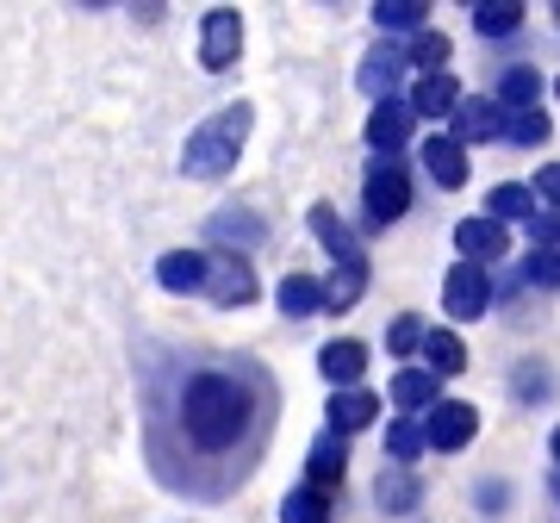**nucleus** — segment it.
<instances>
[{
  "mask_svg": "<svg viewBox=\"0 0 560 523\" xmlns=\"http://www.w3.org/2000/svg\"><path fill=\"white\" fill-rule=\"evenodd\" d=\"M318 368H324V381H330V386H342V393H349V386L368 374V342H355V337L324 342V349H318Z\"/></svg>",
  "mask_w": 560,
  "mask_h": 523,
  "instance_id": "11",
  "label": "nucleus"
},
{
  "mask_svg": "<svg viewBox=\"0 0 560 523\" xmlns=\"http://www.w3.org/2000/svg\"><path fill=\"white\" fill-rule=\"evenodd\" d=\"M393 405H405V411H430V405H436V374L405 368L399 381H393Z\"/></svg>",
  "mask_w": 560,
  "mask_h": 523,
  "instance_id": "22",
  "label": "nucleus"
},
{
  "mask_svg": "<svg viewBox=\"0 0 560 523\" xmlns=\"http://www.w3.org/2000/svg\"><path fill=\"white\" fill-rule=\"evenodd\" d=\"M504 131H511V138L517 143H529V150H536V143H548V131H555V125H548V113H517V119H504Z\"/></svg>",
  "mask_w": 560,
  "mask_h": 523,
  "instance_id": "31",
  "label": "nucleus"
},
{
  "mask_svg": "<svg viewBox=\"0 0 560 523\" xmlns=\"http://www.w3.org/2000/svg\"><path fill=\"white\" fill-rule=\"evenodd\" d=\"M386 449H393V462H418L423 430H418V423H393V430H386Z\"/></svg>",
  "mask_w": 560,
  "mask_h": 523,
  "instance_id": "33",
  "label": "nucleus"
},
{
  "mask_svg": "<svg viewBox=\"0 0 560 523\" xmlns=\"http://www.w3.org/2000/svg\"><path fill=\"white\" fill-rule=\"evenodd\" d=\"M474 25H480L486 38H504V32L523 25V7L517 0H480V7H474Z\"/></svg>",
  "mask_w": 560,
  "mask_h": 523,
  "instance_id": "26",
  "label": "nucleus"
},
{
  "mask_svg": "<svg viewBox=\"0 0 560 523\" xmlns=\"http://www.w3.org/2000/svg\"><path fill=\"white\" fill-rule=\"evenodd\" d=\"M275 300H280L287 318H312V312H324V281H312V275H287Z\"/></svg>",
  "mask_w": 560,
  "mask_h": 523,
  "instance_id": "19",
  "label": "nucleus"
},
{
  "mask_svg": "<svg viewBox=\"0 0 560 523\" xmlns=\"http://www.w3.org/2000/svg\"><path fill=\"white\" fill-rule=\"evenodd\" d=\"M442 300L455 318H486V305H492V275L474 268V262H455L448 268V287H442Z\"/></svg>",
  "mask_w": 560,
  "mask_h": 523,
  "instance_id": "7",
  "label": "nucleus"
},
{
  "mask_svg": "<svg viewBox=\"0 0 560 523\" xmlns=\"http://www.w3.org/2000/svg\"><path fill=\"white\" fill-rule=\"evenodd\" d=\"M212 305H249L256 300V268L243 256H206V287H200Z\"/></svg>",
  "mask_w": 560,
  "mask_h": 523,
  "instance_id": "5",
  "label": "nucleus"
},
{
  "mask_svg": "<svg viewBox=\"0 0 560 523\" xmlns=\"http://www.w3.org/2000/svg\"><path fill=\"white\" fill-rule=\"evenodd\" d=\"M361 206H368V224H374V231H386L393 219L411 212V182H405V168L393 156L368 168V182H361Z\"/></svg>",
  "mask_w": 560,
  "mask_h": 523,
  "instance_id": "3",
  "label": "nucleus"
},
{
  "mask_svg": "<svg viewBox=\"0 0 560 523\" xmlns=\"http://www.w3.org/2000/svg\"><path fill=\"white\" fill-rule=\"evenodd\" d=\"M523 281L529 287H560V249H529V256H523Z\"/></svg>",
  "mask_w": 560,
  "mask_h": 523,
  "instance_id": "29",
  "label": "nucleus"
},
{
  "mask_svg": "<svg viewBox=\"0 0 560 523\" xmlns=\"http://www.w3.org/2000/svg\"><path fill=\"white\" fill-rule=\"evenodd\" d=\"M361 293H368V268H337V275L324 281V312H349Z\"/></svg>",
  "mask_w": 560,
  "mask_h": 523,
  "instance_id": "25",
  "label": "nucleus"
},
{
  "mask_svg": "<svg viewBox=\"0 0 560 523\" xmlns=\"http://www.w3.org/2000/svg\"><path fill=\"white\" fill-rule=\"evenodd\" d=\"M386 342H393V356H411V349H418V342H423V324H418V318H399V324H393V337H386Z\"/></svg>",
  "mask_w": 560,
  "mask_h": 523,
  "instance_id": "34",
  "label": "nucleus"
},
{
  "mask_svg": "<svg viewBox=\"0 0 560 523\" xmlns=\"http://www.w3.org/2000/svg\"><path fill=\"white\" fill-rule=\"evenodd\" d=\"M243 138H249V106H224L219 119H206L194 138H187V150H180V168L187 175H200V182H219L224 168L237 162Z\"/></svg>",
  "mask_w": 560,
  "mask_h": 523,
  "instance_id": "2",
  "label": "nucleus"
},
{
  "mask_svg": "<svg viewBox=\"0 0 560 523\" xmlns=\"http://www.w3.org/2000/svg\"><path fill=\"white\" fill-rule=\"evenodd\" d=\"M555 499H560V474H555Z\"/></svg>",
  "mask_w": 560,
  "mask_h": 523,
  "instance_id": "38",
  "label": "nucleus"
},
{
  "mask_svg": "<svg viewBox=\"0 0 560 523\" xmlns=\"http://www.w3.org/2000/svg\"><path fill=\"white\" fill-rule=\"evenodd\" d=\"M374 492H381V504L386 511H411V504H418V480H411V474H405V467H386L381 474V486H374Z\"/></svg>",
  "mask_w": 560,
  "mask_h": 523,
  "instance_id": "28",
  "label": "nucleus"
},
{
  "mask_svg": "<svg viewBox=\"0 0 560 523\" xmlns=\"http://www.w3.org/2000/svg\"><path fill=\"white\" fill-rule=\"evenodd\" d=\"M405 75V57L393 50V44H381V50H368L361 57V88L374 94V101H393V81Z\"/></svg>",
  "mask_w": 560,
  "mask_h": 523,
  "instance_id": "17",
  "label": "nucleus"
},
{
  "mask_svg": "<svg viewBox=\"0 0 560 523\" xmlns=\"http://www.w3.org/2000/svg\"><path fill=\"white\" fill-rule=\"evenodd\" d=\"M418 162L430 168V182H436V187H460V182H467V150H460L455 138H430Z\"/></svg>",
  "mask_w": 560,
  "mask_h": 523,
  "instance_id": "15",
  "label": "nucleus"
},
{
  "mask_svg": "<svg viewBox=\"0 0 560 523\" xmlns=\"http://www.w3.org/2000/svg\"><path fill=\"white\" fill-rule=\"evenodd\" d=\"M405 62H423L430 75H442V62H448V38L442 32H418V44H411V57Z\"/></svg>",
  "mask_w": 560,
  "mask_h": 523,
  "instance_id": "32",
  "label": "nucleus"
},
{
  "mask_svg": "<svg viewBox=\"0 0 560 523\" xmlns=\"http://www.w3.org/2000/svg\"><path fill=\"white\" fill-rule=\"evenodd\" d=\"M536 237L541 249H560V219H536Z\"/></svg>",
  "mask_w": 560,
  "mask_h": 523,
  "instance_id": "36",
  "label": "nucleus"
},
{
  "mask_svg": "<svg viewBox=\"0 0 560 523\" xmlns=\"http://www.w3.org/2000/svg\"><path fill=\"white\" fill-rule=\"evenodd\" d=\"M156 281L168 287V293H200L206 287V256L200 249H168V256L156 262Z\"/></svg>",
  "mask_w": 560,
  "mask_h": 523,
  "instance_id": "14",
  "label": "nucleus"
},
{
  "mask_svg": "<svg viewBox=\"0 0 560 523\" xmlns=\"http://www.w3.org/2000/svg\"><path fill=\"white\" fill-rule=\"evenodd\" d=\"M455 106H460V88H455V75L442 69V75L418 81V94H411V119H448Z\"/></svg>",
  "mask_w": 560,
  "mask_h": 523,
  "instance_id": "13",
  "label": "nucleus"
},
{
  "mask_svg": "<svg viewBox=\"0 0 560 523\" xmlns=\"http://www.w3.org/2000/svg\"><path fill=\"white\" fill-rule=\"evenodd\" d=\"M455 249L474 262V268H486V262H499L504 249H511V237H504L499 219H460L455 224Z\"/></svg>",
  "mask_w": 560,
  "mask_h": 523,
  "instance_id": "9",
  "label": "nucleus"
},
{
  "mask_svg": "<svg viewBox=\"0 0 560 523\" xmlns=\"http://www.w3.org/2000/svg\"><path fill=\"white\" fill-rule=\"evenodd\" d=\"M555 94H560V88H555Z\"/></svg>",
  "mask_w": 560,
  "mask_h": 523,
  "instance_id": "40",
  "label": "nucleus"
},
{
  "mask_svg": "<svg viewBox=\"0 0 560 523\" xmlns=\"http://www.w3.org/2000/svg\"><path fill=\"white\" fill-rule=\"evenodd\" d=\"M555 13H560V7H555Z\"/></svg>",
  "mask_w": 560,
  "mask_h": 523,
  "instance_id": "39",
  "label": "nucleus"
},
{
  "mask_svg": "<svg viewBox=\"0 0 560 523\" xmlns=\"http://www.w3.org/2000/svg\"><path fill=\"white\" fill-rule=\"evenodd\" d=\"M555 462H560V430H555Z\"/></svg>",
  "mask_w": 560,
  "mask_h": 523,
  "instance_id": "37",
  "label": "nucleus"
},
{
  "mask_svg": "<svg viewBox=\"0 0 560 523\" xmlns=\"http://www.w3.org/2000/svg\"><path fill=\"white\" fill-rule=\"evenodd\" d=\"M423 0H381L374 7V20H381V32H423Z\"/></svg>",
  "mask_w": 560,
  "mask_h": 523,
  "instance_id": "27",
  "label": "nucleus"
},
{
  "mask_svg": "<svg viewBox=\"0 0 560 523\" xmlns=\"http://www.w3.org/2000/svg\"><path fill=\"white\" fill-rule=\"evenodd\" d=\"M280 523H330V499L318 486H300V492L280 499Z\"/></svg>",
  "mask_w": 560,
  "mask_h": 523,
  "instance_id": "23",
  "label": "nucleus"
},
{
  "mask_svg": "<svg viewBox=\"0 0 560 523\" xmlns=\"http://www.w3.org/2000/svg\"><path fill=\"white\" fill-rule=\"evenodd\" d=\"M474 430H480V411L467 399H436L423 418V449H467Z\"/></svg>",
  "mask_w": 560,
  "mask_h": 523,
  "instance_id": "4",
  "label": "nucleus"
},
{
  "mask_svg": "<svg viewBox=\"0 0 560 523\" xmlns=\"http://www.w3.org/2000/svg\"><path fill=\"white\" fill-rule=\"evenodd\" d=\"M486 212H492L499 224H511V219H536V194H529V187H517V182H504V187H492Z\"/></svg>",
  "mask_w": 560,
  "mask_h": 523,
  "instance_id": "24",
  "label": "nucleus"
},
{
  "mask_svg": "<svg viewBox=\"0 0 560 523\" xmlns=\"http://www.w3.org/2000/svg\"><path fill=\"white\" fill-rule=\"evenodd\" d=\"M405 138H411V101H374V113H368V143L393 156Z\"/></svg>",
  "mask_w": 560,
  "mask_h": 523,
  "instance_id": "12",
  "label": "nucleus"
},
{
  "mask_svg": "<svg viewBox=\"0 0 560 523\" xmlns=\"http://www.w3.org/2000/svg\"><path fill=\"white\" fill-rule=\"evenodd\" d=\"M423 362H430V374H460L467 368V342L455 330H423Z\"/></svg>",
  "mask_w": 560,
  "mask_h": 523,
  "instance_id": "20",
  "label": "nucleus"
},
{
  "mask_svg": "<svg viewBox=\"0 0 560 523\" xmlns=\"http://www.w3.org/2000/svg\"><path fill=\"white\" fill-rule=\"evenodd\" d=\"M499 106L536 113V106H541V75H536V69H504V81H499Z\"/></svg>",
  "mask_w": 560,
  "mask_h": 523,
  "instance_id": "21",
  "label": "nucleus"
},
{
  "mask_svg": "<svg viewBox=\"0 0 560 523\" xmlns=\"http://www.w3.org/2000/svg\"><path fill=\"white\" fill-rule=\"evenodd\" d=\"M243 50V20H237V7H212L206 13V32H200V62L219 75V69H231Z\"/></svg>",
  "mask_w": 560,
  "mask_h": 523,
  "instance_id": "6",
  "label": "nucleus"
},
{
  "mask_svg": "<svg viewBox=\"0 0 560 523\" xmlns=\"http://www.w3.org/2000/svg\"><path fill=\"white\" fill-rule=\"evenodd\" d=\"M342 467H349V449H342V437L337 430H324L318 443H312V455H305V474H312V486H337L342 480Z\"/></svg>",
  "mask_w": 560,
  "mask_h": 523,
  "instance_id": "18",
  "label": "nucleus"
},
{
  "mask_svg": "<svg viewBox=\"0 0 560 523\" xmlns=\"http://www.w3.org/2000/svg\"><path fill=\"white\" fill-rule=\"evenodd\" d=\"M455 119V143H492L504 138V106L486 101V94H460V106L448 113Z\"/></svg>",
  "mask_w": 560,
  "mask_h": 523,
  "instance_id": "8",
  "label": "nucleus"
},
{
  "mask_svg": "<svg viewBox=\"0 0 560 523\" xmlns=\"http://www.w3.org/2000/svg\"><path fill=\"white\" fill-rule=\"evenodd\" d=\"M312 231H318V243L337 256V268H368V256H361V237L337 219V206H324V200L312 206Z\"/></svg>",
  "mask_w": 560,
  "mask_h": 523,
  "instance_id": "10",
  "label": "nucleus"
},
{
  "mask_svg": "<svg viewBox=\"0 0 560 523\" xmlns=\"http://www.w3.org/2000/svg\"><path fill=\"white\" fill-rule=\"evenodd\" d=\"M374 411H381V399H374V393H361V386H349V393H330V430H337V437H349V430H368V423H374Z\"/></svg>",
  "mask_w": 560,
  "mask_h": 523,
  "instance_id": "16",
  "label": "nucleus"
},
{
  "mask_svg": "<svg viewBox=\"0 0 560 523\" xmlns=\"http://www.w3.org/2000/svg\"><path fill=\"white\" fill-rule=\"evenodd\" d=\"M212 237H224V243H261V224L256 219H243V212H237V206H224V212H219V219H212Z\"/></svg>",
  "mask_w": 560,
  "mask_h": 523,
  "instance_id": "30",
  "label": "nucleus"
},
{
  "mask_svg": "<svg viewBox=\"0 0 560 523\" xmlns=\"http://www.w3.org/2000/svg\"><path fill=\"white\" fill-rule=\"evenodd\" d=\"M275 430V381L249 356L187 362L150 386V462L175 492L219 499L261 462Z\"/></svg>",
  "mask_w": 560,
  "mask_h": 523,
  "instance_id": "1",
  "label": "nucleus"
},
{
  "mask_svg": "<svg viewBox=\"0 0 560 523\" xmlns=\"http://www.w3.org/2000/svg\"><path fill=\"white\" fill-rule=\"evenodd\" d=\"M536 194H541V200H555V206H560V162H548V168L536 175Z\"/></svg>",
  "mask_w": 560,
  "mask_h": 523,
  "instance_id": "35",
  "label": "nucleus"
}]
</instances>
